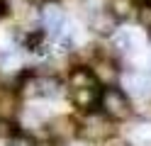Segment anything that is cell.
<instances>
[{
  "instance_id": "cell-1",
  "label": "cell",
  "mask_w": 151,
  "mask_h": 146,
  "mask_svg": "<svg viewBox=\"0 0 151 146\" xmlns=\"http://www.w3.org/2000/svg\"><path fill=\"white\" fill-rule=\"evenodd\" d=\"M100 110L105 117L110 119H127L132 114V105H129V97L124 95V90H119V88H105V90L100 93Z\"/></svg>"
},
{
  "instance_id": "cell-2",
  "label": "cell",
  "mask_w": 151,
  "mask_h": 146,
  "mask_svg": "<svg viewBox=\"0 0 151 146\" xmlns=\"http://www.w3.org/2000/svg\"><path fill=\"white\" fill-rule=\"evenodd\" d=\"M61 93V83L54 76H29L22 83V95L24 97H42V100H51Z\"/></svg>"
},
{
  "instance_id": "cell-3",
  "label": "cell",
  "mask_w": 151,
  "mask_h": 146,
  "mask_svg": "<svg viewBox=\"0 0 151 146\" xmlns=\"http://www.w3.org/2000/svg\"><path fill=\"white\" fill-rule=\"evenodd\" d=\"M71 100L76 107L81 110H93L100 100V93H98V85H86V88H73L71 90Z\"/></svg>"
},
{
  "instance_id": "cell-4",
  "label": "cell",
  "mask_w": 151,
  "mask_h": 146,
  "mask_svg": "<svg viewBox=\"0 0 151 146\" xmlns=\"http://www.w3.org/2000/svg\"><path fill=\"white\" fill-rule=\"evenodd\" d=\"M107 129H110L107 119H105V117H100V114H88L86 122L81 124V134L88 136V139H100V136L107 134Z\"/></svg>"
},
{
  "instance_id": "cell-5",
  "label": "cell",
  "mask_w": 151,
  "mask_h": 146,
  "mask_svg": "<svg viewBox=\"0 0 151 146\" xmlns=\"http://www.w3.org/2000/svg\"><path fill=\"white\" fill-rule=\"evenodd\" d=\"M122 85H124L129 93H134V95H146L149 88H151V78L146 73H137V71L134 73H124Z\"/></svg>"
},
{
  "instance_id": "cell-6",
  "label": "cell",
  "mask_w": 151,
  "mask_h": 146,
  "mask_svg": "<svg viewBox=\"0 0 151 146\" xmlns=\"http://www.w3.org/2000/svg\"><path fill=\"white\" fill-rule=\"evenodd\" d=\"M115 15L112 12H105V10H95V12L90 15V27L95 29V32H100V34H110L112 29H115Z\"/></svg>"
},
{
  "instance_id": "cell-7",
  "label": "cell",
  "mask_w": 151,
  "mask_h": 146,
  "mask_svg": "<svg viewBox=\"0 0 151 146\" xmlns=\"http://www.w3.org/2000/svg\"><path fill=\"white\" fill-rule=\"evenodd\" d=\"M17 107H20V102H17L15 93H10V90L0 93V119H12L17 114Z\"/></svg>"
},
{
  "instance_id": "cell-8",
  "label": "cell",
  "mask_w": 151,
  "mask_h": 146,
  "mask_svg": "<svg viewBox=\"0 0 151 146\" xmlns=\"http://www.w3.org/2000/svg\"><path fill=\"white\" fill-rule=\"evenodd\" d=\"M42 22H44L46 29H51V32H61V27H63V22H66L63 10H61V7H46L44 15H42Z\"/></svg>"
},
{
  "instance_id": "cell-9",
  "label": "cell",
  "mask_w": 151,
  "mask_h": 146,
  "mask_svg": "<svg viewBox=\"0 0 151 146\" xmlns=\"http://www.w3.org/2000/svg\"><path fill=\"white\" fill-rule=\"evenodd\" d=\"M68 85H71V90L73 88H86V85H98V78L88 68H76L68 78Z\"/></svg>"
},
{
  "instance_id": "cell-10",
  "label": "cell",
  "mask_w": 151,
  "mask_h": 146,
  "mask_svg": "<svg viewBox=\"0 0 151 146\" xmlns=\"http://www.w3.org/2000/svg\"><path fill=\"white\" fill-rule=\"evenodd\" d=\"M22 68V56L20 51H12V49H7V51L0 54V71L5 73H15Z\"/></svg>"
},
{
  "instance_id": "cell-11",
  "label": "cell",
  "mask_w": 151,
  "mask_h": 146,
  "mask_svg": "<svg viewBox=\"0 0 151 146\" xmlns=\"http://www.w3.org/2000/svg\"><path fill=\"white\" fill-rule=\"evenodd\" d=\"M51 132L59 136V139H71V136L78 132V127H76L73 119H68V117H61V119H56L51 124Z\"/></svg>"
},
{
  "instance_id": "cell-12",
  "label": "cell",
  "mask_w": 151,
  "mask_h": 146,
  "mask_svg": "<svg viewBox=\"0 0 151 146\" xmlns=\"http://www.w3.org/2000/svg\"><path fill=\"white\" fill-rule=\"evenodd\" d=\"M95 78L102 83H107V85H115L117 83V78H119V71L115 68V63H110V61H100L98 66V71H95Z\"/></svg>"
},
{
  "instance_id": "cell-13",
  "label": "cell",
  "mask_w": 151,
  "mask_h": 146,
  "mask_svg": "<svg viewBox=\"0 0 151 146\" xmlns=\"http://www.w3.org/2000/svg\"><path fill=\"white\" fill-rule=\"evenodd\" d=\"M115 46L119 49L122 54H132L137 49V42H134V34L127 32V29H119V32L115 34Z\"/></svg>"
},
{
  "instance_id": "cell-14",
  "label": "cell",
  "mask_w": 151,
  "mask_h": 146,
  "mask_svg": "<svg viewBox=\"0 0 151 146\" xmlns=\"http://www.w3.org/2000/svg\"><path fill=\"white\" fill-rule=\"evenodd\" d=\"M112 15L119 17V19H124L132 15V10H134V5H132V0H112Z\"/></svg>"
},
{
  "instance_id": "cell-15",
  "label": "cell",
  "mask_w": 151,
  "mask_h": 146,
  "mask_svg": "<svg viewBox=\"0 0 151 146\" xmlns=\"http://www.w3.org/2000/svg\"><path fill=\"white\" fill-rule=\"evenodd\" d=\"M139 24H141V29H146V34L151 37V5L139 7Z\"/></svg>"
},
{
  "instance_id": "cell-16",
  "label": "cell",
  "mask_w": 151,
  "mask_h": 146,
  "mask_svg": "<svg viewBox=\"0 0 151 146\" xmlns=\"http://www.w3.org/2000/svg\"><path fill=\"white\" fill-rule=\"evenodd\" d=\"M7 146H37V141L22 134V136H12V139H10V144H7Z\"/></svg>"
},
{
  "instance_id": "cell-17",
  "label": "cell",
  "mask_w": 151,
  "mask_h": 146,
  "mask_svg": "<svg viewBox=\"0 0 151 146\" xmlns=\"http://www.w3.org/2000/svg\"><path fill=\"white\" fill-rule=\"evenodd\" d=\"M102 146H127V144L122 141V139H107V141L102 144Z\"/></svg>"
},
{
  "instance_id": "cell-18",
  "label": "cell",
  "mask_w": 151,
  "mask_h": 146,
  "mask_svg": "<svg viewBox=\"0 0 151 146\" xmlns=\"http://www.w3.org/2000/svg\"><path fill=\"white\" fill-rule=\"evenodd\" d=\"M29 3H34V5H42V3H49V0H29Z\"/></svg>"
},
{
  "instance_id": "cell-19",
  "label": "cell",
  "mask_w": 151,
  "mask_h": 146,
  "mask_svg": "<svg viewBox=\"0 0 151 146\" xmlns=\"http://www.w3.org/2000/svg\"><path fill=\"white\" fill-rule=\"evenodd\" d=\"M68 146H86V144H68Z\"/></svg>"
},
{
  "instance_id": "cell-20",
  "label": "cell",
  "mask_w": 151,
  "mask_h": 146,
  "mask_svg": "<svg viewBox=\"0 0 151 146\" xmlns=\"http://www.w3.org/2000/svg\"><path fill=\"white\" fill-rule=\"evenodd\" d=\"M0 3H3V0H0Z\"/></svg>"
}]
</instances>
